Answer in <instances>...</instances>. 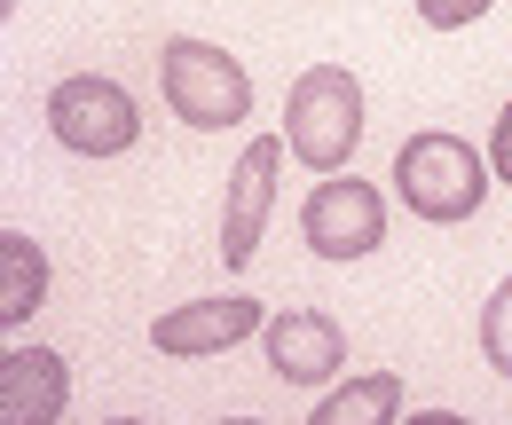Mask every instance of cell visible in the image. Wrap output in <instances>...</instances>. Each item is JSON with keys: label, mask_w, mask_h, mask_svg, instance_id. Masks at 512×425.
<instances>
[{"label": "cell", "mask_w": 512, "mask_h": 425, "mask_svg": "<svg viewBox=\"0 0 512 425\" xmlns=\"http://www.w3.org/2000/svg\"><path fill=\"white\" fill-rule=\"evenodd\" d=\"M363 79L347 71V63H308L300 79H292V95H284V142H292V158L300 166H316V174H339L347 158H355V142H363Z\"/></svg>", "instance_id": "3957f363"}, {"label": "cell", "mask_w": 512, "mask_h": 425, "mask_svg": "<svg viewBox=\"0 0 512 425\" xmlns=\"http://www.w3.org/2000/svg\"><path fill=\"white\" fill-rule=\"evenodd\" d=\"M481 355H489L497 378H512V276L489 292V307H481Z\"/></svg>", "instance_id": "7c38bea8"}, {"label": "cell", "mask_w": 512, "mask_h": 425, "mask_svg": "<svg viewBox=\"0 0 512 425\" xmlns=\"http://www.w3.org/2000/svg\"><path fill=\"white\" fill-rule=\"evenodd\" d=\"M158 87H166V111L182 126H197V134H229V126L253 119L245 63L229 48H213V40H197V32H174L158 48Z\"/></svg>", "instance_id": "7a4b0ae2"}, {"label": "cell", "mask_w": 512, "mask_h": 425, "mask_svg": "<svg viewBox=\"0 0 512 425\" xmlns=\"http://www.w3.org/2000/svg\"><path fill=\"white\" fill-rule=\"evenodd\" d=\"M489 166H497V182L512 189V103L497 111V126H489Z\"/></svg>", "instance_id": "5bb4252c"}, {"label": "cell", "mask_w": 512, "mask_h": 425, "mask_svg": "<svg viewBox=\"0 0 512 425\" xmlns=\"http://www.w3.org/2000/svg\"><path fill=\"white\" fill-rule=\"evenodd\" d=\"M48 300V252L24 229H0V331H24Z\"/></svg>", "instance_id": "8fae6325"}, {"label": "cell", "mask_w": 512, "mask_h": 425, "mask_svg": "<svg viewBox=\"0 0 512 425\" xmlns=\"http://www.w3.org/2000/svg\"><path fill=\"white\" fill-rule=\"evenodd\" d=\"M71 410V363L40 339H16L0 355V418L8 425H56Z\"/></svg>", "instance_id": "9c48e42d"}, {"label": "cell", "mask_w": 512, "mask_h": 425, "mask_svg": "<svg viewBox=\"0 0 512 425\" xmlns=\"http://www.w3.org/2000/svg\"><path fill=\"white\" fill-rule=\"evenodd\" d=\"M300 237H308L316 260H371V252L386 244V197L339 166V174H323V182L308 189Z\"/></svg>", "instance_id": "5b68a950"}, {"label": "cell", "mask_w": 512, "mask_h": 425, "mask_svg": "<svg viewBox=\"0 0 512 425\" xmlns=\"http://www.w3.org/2000/svg\"><path fill=\"white\" fill-rule=\"evenodd\" d=\"M497 0H418V24L426 32H465V24H481Z\"/></svg>", "instance_id": "4fadbf2b"}, {"label": "cell", "mask_w": 512, "mask_h": 425, "mask_svg": "<svg viewBox=\"0 0 512 425\" xmlns=\"http://www.w3.org/2000/svg\"><path fill=\"white\" fill-rule=\"evenodd\" d=\"M292 158V142L276 134H253L237 174H229V205H221V260L229 268H253L260 237H268V213H276V166Z\"/></svg>", "instance_id": "52a82bcc"}, {"label": "cell", "mask_w": 512, "mask_h": 425, "mask_svg": "<svg viewBox=\"0 0 512 425\" xmlns=\"http://www.w3.org/2000/svg\"><path fill=\"white\" fill-rule=\"evenodd\" d=\"M48 134H56V150H71V158H127L134 142H142V111H134V95L119 79L71 71V79L48 87Z\"/></svg>", "instance_id": "277c9868"}, {"label": "cell", "mask_w": 512, "mask_h": 425, "mask_svg": "<svg viewBox=\"0 0 512 425\" xmlns=\"http://www.w3.org/2000/svg\"><path fill=\"white\" fill-rule=\"evenodd\" d=\"M268 331V307L253 292H221V300H190V307H166L150 323V347L174 355V363H197V355H229L237 339H260Z\"/></svg>", "instance_id": "8992f818"}, {"label": "cell", "mask_w": 512, "mask_h": 425, "mask_svg": "<svg viewBox=\"0 0 512 425\" xmlns=\"http://www.w3.org/2000/svg\"><path fill=\"white\" fill-rule=\"evenodd\" d=\"M260 347H268V370H276L284 386H331L339 363H347V331H339V315H323V307L268 315Z\"/></svg>", "instance_id": "ba28073f"}, {"label": "cell", "mask_w": 512, "mask_h": 425, "mask_svg": "<svg viewBox=\"0 0 512 425\" xmlns=\"http://www.w3.org/2000/svg\"><path fill=\"white\" fill-rule=\"evenodd\" d=\"M402 378L394 370H363V378H339L323 402H308V425H402Z\"/></svg>", "instance_id": "30bf717a"}, {"label": "cell", "mask_w": 512, "mask_h": 425, "mask_svg": "<svg viewBox=\"0 0 512 425\" xmlns=\"http://www.w3.org/2000/svg\"><path fill=\"white\" fill-rule=\"evenodd\" d=\"M489 182H497L489 150H473V142L449 134V126H426V134H410V142L394 150V197H402V213H418V221H434V229L473 221L481 197H489Z\"/></svg>", "instance_id": "6da1fadb"}]
</instances>
